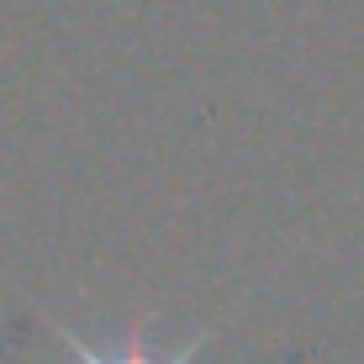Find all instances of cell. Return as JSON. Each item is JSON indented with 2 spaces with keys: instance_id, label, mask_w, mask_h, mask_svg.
<instances>
[{
  "instance_id": "1",
  "label": "cell",
  "mask_w": 364,
  "mask_h": 364,
  "mask_svg": "<svg viewBox=\"0 0 364 364\" xmlns=\"http://www.w3.org/2000/svg\"><path fill=\"white\" fill-rule=\"evenodd\" d=\"M64 338H69V348H74V359H80V364H191L196 348H200V338H191V343H185L174 359H154V354L143 348V338H137V333L122 338V348H111V354H106V348H90L85 338H74V333H64Z\"/></svg>"
}]
</instances>
